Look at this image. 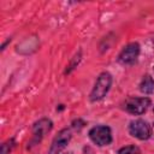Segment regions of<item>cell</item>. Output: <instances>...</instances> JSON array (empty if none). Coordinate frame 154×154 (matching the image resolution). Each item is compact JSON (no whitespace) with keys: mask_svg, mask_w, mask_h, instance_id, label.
Here are the masks:
<instances>
[{"mask_svg":"<svg viewBox=\"0 0 154 154\" xmlns=\"http://www.w3.org/2000/svg\"><path fill=\"white\" fill-rule=\"evenodd\" d=\"M129 132L131 136L138 140H148L150 137V125L143 119L132 120L129 125Z\"/></svg>","mask_w":154,"mask_h":154,"instance_id":"cell-3","label":"cell"},{"mask_svg":"<svg viewBox=\"0 0 154 154\" xmlns=\"http://www.w3.org/2000/svg\"><path fill=\"white\" fill-rule=\"evenodd\" d=\"M70 140H71V131H70V129H63L54 137L48 154H59L66 147V144L70 142Z\"/></svg>","mask_w":154,"mask_h":154,"instance_id":"cell-5","label":"cell"},{"mask_svg":"<svg viewBox=\"0 0 154 154\" xmlns=\"http://www.w3.org/2000/svg\"><path fill=\"white\" fill-rule=\"evenodd\" d=\"M150 106L148 97H129L125 101V109L132 114H142Z\"/></svg>","mask_w":154,"mask_h":154,"instance_id":"cell-4","label":"cell"},{"mask_svg":"<svg viewBox=\"0 0 154 154\" xmlns=\"http://www.w3.org/2000/svg\"><path fill=\"white\" fill-rule=\"evenodd\" d=\"M140 90L144 94H152L154 91V79L152 76L149 75H146L141 83H140Z\"/></svg>","mask_w":154,"mask_h":154,"instance_id":"cell-8","label":"cell"},{"mask_svg":"<svg viewBox=\"0 0 154 154\" xmlns=\"http://www.w3.org/2000/svg\"><path fill=\"white\" fill-rule=\"evenodd\" d=\"M13 147H14V141H13V138H11V140H8V141H6L5 143L1 144L0 154H10V152L12 150Z\"/></svg>","mask_w":154,"mask_h":154,"instance_id":"cell-10","label":"cell"},{"mask_svg":"<svg viewBox=\"0 0 154 154\" xmlns=\"http://www.w3.org/2000/svg\"><path fill=\"white\" fill-rule=\"evenodd\" d=\"M52 126H53L52 122L49 119H47V118H42L38 122H36L34 124V128H32V140H31V143L32 144L34 143H38L43 138V136L47 132L51 131Z\"/></svg>","mask_w":154,"mask_h":154,"instance_id":"cell-6","label":"cell"},{"mask_svg":"<svg viewBox=\"0 0 154 154\" xmlns=\"http://www.w3.org/2000/svg\"><path fill=\"white\" fill-rule=\"evenodd\" d=\"M66 154H71V153H66Z\"/></svg>","mask_w":154,"mask_h":154,"instance_id":"cell-11","label":"cell"},{"mask_svg":"<svg viewBox=\"0 0 154 154\" xmlns=\"http://www.w3.org/2000/svg\"><path fill=\"white\" fill-rule=\"evenodd\" d=\"M138 54H140V45L136 43V42L129 43L120 52V54H119V61L122 64H126V65L132 64V63H135L137 60Z\"/></svg>","mask_w":154,"mask_h":154,"instance_id":"cell-7","label":"cell"},{"mask_svg":"<svg viewBox=\"0 0 154 154\" xmlns=\"http://www.w3.org/2000/svg\"><path fill=\"white\" fill-rule=\"evenodd\" d=\"M111 84H112V76L108 72H102L97 77L96 83L90 93V101L95 102V101L101 100L108 93Z\"/></svg>","mask_w":154,"mask_h":154,"instance_id":"cell-1","label":"cell"},{"mask_svg":"<svg viewBox=\"0 0 154 154\" xmlns=\"http://www.w3.org/2000/svg\"><path fill=\"white\" fill-rule=\"evenodd\" d=\"M89 137L95 144H97L100 147L107 146L112 142L111 129L105 125H99V126H94L93 129H90Z\"/></svg>","mask_w":154,"mask_h":154,"instance_id":"cell-2","label":"cell"},{"mask_svg":"<svg viewBox=\"0 0 154 154\" xmlns=\"http://www.w3.org/2000/svg\"><path fill=\"white\" fill-rule=\"evenodd\" d=\"M118 154H141L138 147L136 146H126V147H123L119 149Z\"/></svg>","mask_w":154,"mask_h":154,"instance_id":"cell-9","label":"cell"}]
</instances>
